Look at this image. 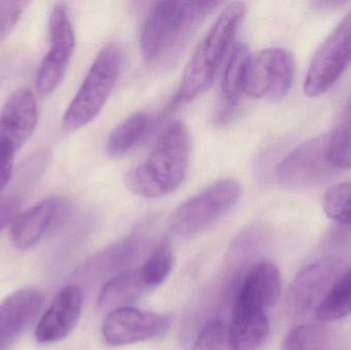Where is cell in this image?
<instances>
[{"label": "cell", "instance_id": "12", "mask_svg": "<svg viewBox=\"0 0 351 350\" xmlns=\"http://www.w3.org/2000/svg\"><path fill=\"white\" fill-rule=\"evenodd\" d=\"M84 300L80 285L71 284L60 290L35 329L37 342L49 345L67 338L77 326Z\"/></svg>", "mask_w": 351, "mask_h": 350}, {"label": "cell", "instance_id": "20", "mask_svg": "<svg viewBox=\"0 0 351 350\" xmlns=\"http://www.w3.org/2000/svg\"><path fill=\"white\" fill-rule=\"evenodd\" d=\"M251 53L249 47L245 43H237L231 51L230 57L225 66L222 77L223 113L221 118L228 116V113L235 108L239 102V96L243 92L245 70Z\"/></svg>", "mask_w": 351, "mask_h": 350}, {"label": "cell", "instance_id": "29", "mask_svg": "<svg viewBox=\"0 0 351 350\" xmlns=\"http://www.w3.org/2000/svg\"><path fill=\"white\" fill-rule=\"evenodd\" d=\"M16 152L12 146L0 142V193L12 179Z\"/></svg>", "mask_w": 351, "mask_h": 350}, {"label": "cell", "instance_id": "9", "mask_svg": "<svg viewBox=\"0 0 351 350\" xmlns=\"http://www.w3.org/2000/svg\"><path fill=\"white\" fill-rule=\"evenodd\" d=\"M346 264L336 257H325L303 267L293 279L288 308L296 318L315 314L344 271Z\"/></svg>", "mask_w": 351, "mask_h": 350}, {"label": "cell", "instance_id": "10", "mask_svg": "<svg viewBox=\"0 0 351 350\" xmlns=\"http://www.w3.org/2000/svg\"><path fill=\"white\" fill-rule=\"evenodd\" d=\"M49 51L43 58L37 72L36 88L43 97L49 96L57 90L69 67L75 34L67 10L57 5L49 16Z\"/></svg>", "mask_w": 351, "mask_h": 350}, {"label": "cell", "instance_id": "17", "mask_svg": "<svg viewBox=\"0 0 351 350\" xmlns=\"http://www.w3.org/2000/svg\"><path fill=\"white\" fill-rule=\"evenodd\" d=\"M282 292V275L271 262L256 263L245 273L234 301L256 306L267 312L276 305Z\"/></svg>", "mask_w": 351, "mask_h": 350}, {"label": "cell", "instance_id": "14", "mask_svg": "<svg viewBox=\"0 0 351 350\" xmlns=\"http://www.w3.org/2000/svg\"><path fill=\"white\" fill-rule=\"evenodd\" d=\"M67 212V205L63 199L51 197L18 214L12 225L14 246L21 250L34 246L51 228L61 223Z\"/></svg>", "mask_w": 351, "mask_h": 350}, {"label": "cell", "instance_id": "23", "mask_svg": "<svg viewBox=\"0 0 351 350\" xmlns=\"http://www.w3.org/2000/svg\"><path fill=\"white\" fill-rule=\"evenodd\" d=\"M282 350H333V340L323 325L302 324L287 334Z\"/></svg>", "mask_w": 351, "mask_h": 350}, {"label": "cell", "instance_id": "15", "mask_svg": "<svg viewBox=\"0 0 351 350\" xmlns=\"http://www.w3.org/2000/svg\"><path fill=\"white\" fill-rule=\"evenodd\" d=\"M43 303L34 289L14 292L0 303V350H6L28 328Z\"/></svg>", "mask_w": 351, "mask_h": 350}, {"label": "cell", "instance_id": "24", "mask_svg": "<svg viewBox=\"0 0 351 350\" xmlns=\"http://www.w3.org/2000/svg\"><path fill=\"white\" fill-rule=\"evenodd\" d=\"M328 152L337 170L351 168V98L334 131L329 134Z\"/></svg>", "mask_w": 351, "mask_h": 350}, {"label": "cell", "instance_id": "21", "mask_svg": "<svg viewBox=\"0 0 351 350\" xmlns=\"http://www.w3.org/2000/svg\"><path fill=\"white\" fill-rule=\"evenodd\" d=\"M152 115L145 112L136 113L117 125L107 140L106 149L109 155L121 156L141 143L154 127Z\"/></svg>", "mask_w": 351, "mask_h": 350}, {"label": "cell", "instance_id": "3", "mask_svg": "<svg viewBox=\"0 0 351 350\" xmlns=\"http://www.w3.org/2000/svg\"><path fill=\"white\" fill-rule=\"evenodd\" d=\"M245 14L243 2H233L221 12L188 62L175 102H191L210 88Z\"/></svg>", "mask_w": 351, "mask_h": 350}, {"label": "cell", "instance_id": "18", "mask_svg": "<svg viewBox=\"0 0 351 350\" xmlns=\"http://www.w3.org/2000/svg\"><path fill=\"white\" fill-rule=\"evenodd\" d=\"M146 234L145 227L137 228L127 238L110 245L88 259L80 268L78 275L86 279H96L121 271L140 254L145 245Z\"/></svg>", "mask_w": 351, "mask_h": 350}, {"label": "cell", "instance_id": "2", "mask_svg": "<svg viewBox=\"0 0 351 350\" xmlns=\"http://www.w3.org/2000/svg\"><path fill=\"white\" fill-rule=\"evenodd\" d=\"M191 155V138L181 121L171 123L149 158L125 177V185L138 197L156 199L177 190L185 180Z\"/></svg>", "mask_w": 351, "mask_h": 350}, {"label": "cell", "instance_id": "26", "mask_svg": "<svg viewBox=\"0 0 351 350\" xmlns=\"http://www.w3.org/2000/svg\"><path fill=\"white\" fill-rule=\"evenodd\" d=\"M324 210L330 219L351 226V181L334 185L327 191Z\"/></svg>", "mask_w": 351, "mask_h": 350}, {"label": "cell", "instance_id": "1", "mask_svg": "<svg viewBox=\"0 0 351 350\" xmlns=\"http://www.w3.org/2000/svg\"><path fill=\"white\" fill-rule=\"evenodd\" d=\"M218 1H158L148 12L140 36L146 62L160 67L173 65L194 31Z\"/></svg>", "mask_w": 351, "mask_h": 350}, {"label": "cell", "instance_id": "30", "mask_svg": "<svg viewBox=\"0 0 351 350\" xmlns=\"http://www.w3.org/2000/svg\"><path fill=\"white\" fill-rule=\"evenodd\" d=\"M21 199L18 195H10L0 199V232L18 215Z\"/></svg>", "mask_w": 351, "mask_h": 350}, {"label": "cell", "instance_id": "5", "mask_svg": "<svg viewBox=\"0 0 351 350\" xmlns=\"http://www.w3.org/2000/svg\"><path fill=\"white\" fill-rule=\"evenodd\" d=\"M241 191L234 179L217 181L176 209L169 224L171 232L183 238L202 232L237 205Z\"/></svg>", "mask_w": 351, "mask_h": 350}, {"label": "cell", "instance_id": "25", "mask_svg": "<svg viewBox=\"0 0 351 350\" xmlns=\"http://www.w3.org/2000/svg\"><path fill=\"white\" fill-rule=\"evenodd\" d=\"M174 263L172 246L168 240H162L152 251L149 258L139 267L144 281L152 291L167 281L172 273Z\"/></svg>", "mask_w": 351, "mask_h": 350}, {"label": "cell", "instance_id": "31", "mask_svg": "<svg viewBox=\"0 0 351 350\" xmlns=\"http://www.w3.org/2000/svg\"><path fill=\"white\" fill-rule=\"evenodd\" d=\"M315 5H317V8H321V10H327V8H337L338 6L344 5L346 4V2L342 1H332V2H327V1H317L315 2Z\"/></svg>", "mask_w": 351, "mask_h": 350}, {"label": "cell", "instance_id": "22", "mask_svg": "<svg viewBox=\"0 0 351 350\" xmlns=\"http://www.w3.org/2000/svg\"><path fill=\"white\" fill-rule=\"evenodd\" d=\"M351 314V268L344 271L319 310L315 312L322 323L341 320Z\"/></svg>", "mask_w": 351, "mask_h": 350}, {"label": "cell", "instance_id": "4", "mask_svg": "<svg viewBox=\"0 0 351 350\" xmlns=\"http://www.w3.org/2000/svg\"><path fill=\"white\" fill-rule=\"evenodd\" d=\"M123 60V49L117 43L101 49L64 114L62 125L65 131H77L98 116L117 84Z\"/></svg>", "mask_w": 351, "mask_h": 350}, {"label": "cell", "instance_id": "13", "mask_svg": "<svg viewBox=\"0 0 351 350\" xmlns=\"http://www.w3.org/2000/svg\"><path fill=\"white\" fill-rule=\"evenodd\" d=\"M38 123V109L32 90H14L0 110V142L18 151L34 133Z\"/></svg>", "mask_w": 351, "mask_h": 350}, {"label": "cell", "instance_id": "11", "mask_svg": "<svg viewBox=\"0 0 351 350\" xmlns=\"http://www.w3.org/2000/svg\"><path fill=\"white\" fill-rule=\"evenodd\" d=\"M171 327L170 316L127 306L107 314L102 325L105 342L123 347L158 338Z\"/></svg>", "mask_w": 351, "mask_h": 350}, {"label": "cell", "instance_id": "6", "mask_svg": "<svg viewBox=\"0 0 351 350\" xmlns=\"http://www.w3.org/2000/svg\"><path fill=\"white\" fill-rule=\"evenodd\" d=\"M328 143L329 135L324 134L292 150L276 168L278 184L285 188L303 189L327 182L337 171L330 162Z\"/></svg>", "mask_w": 351, "mask_h": 350}, {"label": "cell", "instance_id": "19", "mask_svg": "<svg viewBox=\"0 0 351 350\" xmlns=\"http://www.w3.org/2000/svg\"><path fill=\"white\" fill-rule=\"evenodd\" d=\"M152 291L144 281L139 267L123 271L113 275L101 289L98 297V308L108 312L127 308L129 304Z\"/></svg>", "mask_w": 351, "mask_h": 350}, {"label": "cell", "instance_id": "28", "mask_svg": "<svg viewBox=\"0 0 351 350\" xmlns=\"http://www.w3.org/2000/svg\"><path fill=\"white\" fill-rule=\"evenodd\" d=\"M28 2H0V43L14 30Z\"/></svg>", "mask_w": 351, "mask_h": 350}, {"label": "cell", "instance_id": "7", "mask_svg": "<svg viewBox=\"0 0 351 350\" xmlns=\"http://www.w3.org/2000/svg\"><path fill=\"white\" fill-rule=\"evenodd\" d=\"M350 63L351 10L313 55L305 78V94L311 98L325 94L341 77Z\"/></svg>", "mask_w": 351, "mask_h": 350}, {"label": "cell", "instance_id": "27", "mask_svg": "<svg viewBox=\"0 0 351 350\" xmlns=\"http://www.w3.org/2000/svg\"><path fill=\"white\" fill-rule=\"evenodd\" d=\"M227 331L222 321L213 318L202 326L192 350H227Z\"/></svg>", "mask_w": 351, "mask_h": 350}, {"label": "cell", "instance_id": "8", "mask_svg": "<svg viewBox=\"0 0 351 350\" xmlns=\"http://www.w3.org/2000/svg\"><path fill=\"white\" fill-rule=\"evenodd\" d=\"M294 75L290 51L280 47L262 49L247 61L243 92L253 98L280 100L290 92Z\"/></svg>", "mask_w": 351, "mask_h": 350}, {"label": "cell", "instance_id": "16", "mask_svg": "<svg viewBox=\"0 0 351 350\" xmlns=\"http://www.w3.org/2000/svg\"><path fill=\"white\" fill-rule=\"evenodd\" d=\"M269 334L267 312L241 302H233L227 331L228 350H258Z\"/></svg>", "mask_w": 351, "mask_h": 350}]
</instances>
